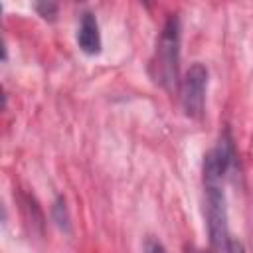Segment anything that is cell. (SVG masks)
Here are the masks:
<instances>
[{"label": "cell", "mask_w": 253, "mask_h": 253, "mask_svg": "<svg viewBox=\"0 0 253 253\" xmlns=\"http://www.w3.org/2000/svg\"><path fill=\"white\" fill-rule=\"evenodd\" d=\"M6 107V93H4V87L0 85V111H4Z\"/></svg>", "instance_id": "9c48e42d"}, {"label": "cell", "mask_w": 253, "mask_h": 253, "mask_svg": "<svg viewBox=\"0 0 253 253\" xmlns=\"http://www.w3.org/2000/svg\"><path fill=\"white\" fill-rule=\"evenodd\" d=\"M233 160H235L233 140L229 130H225L217 140V144L204 156V184H221Z\"/></svg>", "instance_id": "277c9868"}, {"label": "cell", "mask_w": 253, "mask_h": 253, "mask_svg": "<svg viewBox=\"0 0 253 253\" xmlns=\"http://www.w3.org/2000/svg\"><path fill=\"white\" fill-rule=\"evenodd\" d=\"M186 253H210V251H204V249H198V247H188Z\"/></svg>", "instance_id": "30bf717a"}, {"label": "cell", "mask_w": 253, "mask_h": 253, "mask_svg": "<svg viewBox=\"0 0 253 253\" xmlns=\"http://www.w3.org/2000/svg\"><path fill=\"white\" fill-rule=\"evenodd\" d=\"M77 43L89 55H95V53L101 51L99 24H97V18L91 12H85L83 18H81V24H79V30H77Z\"/></svg>", "instance_id": "5b68a950"}, {"label": "cell", "mask_w": 253, "mask_h": 253, "mask_svg": "<svg viewBox=\"0 0 253 253\" xmlns=\"http://www.w3.org/2000/svg\"><path fill=\"white\" fill-rule=\"evenodd\" d=\"M0 12H2V6H0Z\"/></svg>", "instance_id": "4fadbf2b"}, {"label": "cell", "mask_w": 253, "mask_h": 253, "mask_svg": "<svg viewBox=\"0 0 253 253\" xmlns=\"http://www.w3.org/2000/svg\"><path fill=\"white\" fill-rule=\"evenodd\" d=\"M180 22L178 16L170 14L156 42V51L152 57V77L166 91L178 89L180 75Z\"/></svg>", "instance_id": "6da1fadb"}, {"label": "cell", "mask_w": 253, "mask_h": 253, "mask_svg": "<svg viewBox=\"0 0 253 253\" xmlns=\"http://www.w3.org/2000/svg\"><path fill=\"white\" fill-rule=\"evenodd\" d=\"M6 217V213H4V208H2V204H0V221Z\"/></svg>", "instance_id": "7c38bea8"}, {"label": "cell", "mask_w": 253, "mask_h": 253, "mask_svg": "<svg viewBox=\"0 0 253 253\" xmlns=\"http://www.w3.org/2000/svg\"><path fill=\"white\" fill-rule=\"evenodd\" d=\"M182 111L190 119H200L206 107V91H208V69L202 63H194L188 67L184 77L178 83Z\"/></svg>", "instance_id": "3957f363"}, {"label": "cell", "mask_w": 253, "mask_h": 253, "mask_svg": "<svg viewBox=\"0 0 253 253\" xmlns=\"http://www.w3.org/2000/svg\"><path fill=\"white\" fill-rule=\"evenodd\" d=\"M6 57V49H4V43H2V40H0V61Z\"/></svg>", "instance_id": "8fae6325"}, {"label": "cell", "mask_w": 253, "mask_h": 253, "mask_svg": "<svg viewBox=\"0 0 253 253\" xmlns=\"http://www.w3.org/2000/svg\"><path fill=\"white\" fill-rule=\"evenodd\" d=\"M51 215L55 219V223L61 227V229H69V213H67V208H65V200L59 196L51 208Z\"/></svg>", "instance_id": "8992f818"}, {"label": "cell", "mask_w": 253, "mask_h": 253, "mask_svg": "<svg viewBox=\"0 0 253 253\" xmlns=\"http://www.w3.org/2000/svg\"><path fill=\"white\" fill-rule=\"evenodd\" d=\"M36 10H38L40 16L45 18V20H53L55 14H57V6L51 4V2H40V4H36Z\"/></svg>", "instance_id": "52a82bcc"}, {"label": "cell", "mask_w": 253, "mask_h": 253, "mask_svg": "<svg viewBox=\"0 0 253 253\" xmlns=\"http://www.w3.org/2000/svg\"><path fill=\"white\" fill-rule=\"evenodd\" d=\"M144 253H166V247L158 239L146 237V241H144Z\"/></svg>", "instance_id": "ba28073f"}, {"label": "cell", "mask_w": 253, "mask_h": 253, "mask_svg": "<svg viewBox=\"0 0 253 253\" xmlns=\"http://www.w3.org/2000/svg\"><path fill=\"white\" fill-rule=\"evenodd\" d=\"M206 219L210 241L215 253H229V225H227V208L225 194L221 184H206Z\"/></svg>", "instance_id": "7a4b0ae2"}]
</instances>
